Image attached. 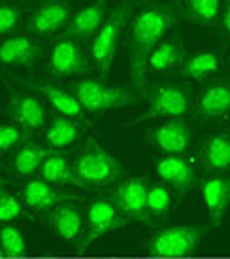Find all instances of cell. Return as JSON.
Instances as JSON below:
<instances>
[{
  "instance_id": "23",
  "label": "cell",
  "mask_w": 230,
  "mask_h": 259,
  "mask_svg": "<svg viewBox=\"0 0 230 259\" xmlns=\"http://www.w3.org/2000/svg\"><path fill=\"white\" fill-rule=\"evenodd\" d=\"M221 68V57L213 50H200L191 53L187 59H183L181 72L185 78H191L194 81H204L206 78L213 76Z\"/></svg>"
},
{
  "instance_id": "22",
  "label": "cell",
  "mask_w": 230,
  "mask_h": 259,
  "mask_svg": "<svg viewBox=\"0 0 230 259\" xmlns=\"http://www.w3.org/2000/svg\"><path fill=\"white\" fill-rule=\"evenodd\" d=\"M23 201L34 210H53L59 206V202L63 199H68L65 193H61L59 189L51 186L45 180H32L23 187Z\"/></svg>"
},
{
  "instance_id": "8",
  "label": "cell",
  "mask_w": 230,
  "mask_h": 259,
  "mask_svg": "<svg viewBox=\"0 0 230 259\" xmlns=\"http://www.w3.org/2000/svg\"><path fill=\"white\" fill-rule=\"evenodd\" d=\"M147 187H149V182L142 176L117 182L111 193V199H113L111 202L129 222H151V216L147 212Z\"/></svg>"
},
{
  "instance_id": "35",
  "label": "cell",
  "mask_w": 230,
  "mask_h": 259,
  "mask_svg": "<svg viewBox=\"0 0 230 259\" xmlns=\"http://www.w3.org/2000/svg\"><path fill=\"white\" fill-rule=\"evenodd\" d=\"M228 191H230V180H228Z\"/></svg>"
},
{
  "instance_id": "21",
  "label": "cell",
  "mask_w": 230,
  "mask_h": 259,
  "mask_svg": "<svg viewBox=\"0 0 230 259\" xmlns=\"http://www.w3.org/2000/svg\"><path fill=\"white\" fill-rule=\"evenodd\" d=\"M83 135V123L79 119H72L66 115H55L45 129V142L53 150H65L81 138Z\"/></svg>"
},
{
  "instance_id": "11",
  "label": "cell",
  "mask_w": 230,
  "mask_h": 259,
  "mask_svg": "<svg viewBox=\"0 0 230 259\" xmlns=\"http://www.w3.org/2000/svg\"><path fill=\"white\" fill-rule=\"evenodd\" d=\"M42 55V46L30 34H10L0 40V66L4 68H30Z\"/></svg>"
},
{
  "instance_id": "19",
  "label": "cell",
  "mask_w": 230,
  "mask_h": 259,
  "mask_svg": "<svg viewBox=\"0 0 230 259\" xmlns=\"http://www.w3.org/2000/svg\"><path fill=\"white\" fill-rule=\"evenodd\" d=\"M202 199L209 212L211 222L219 225L223 222L224 212L228 208L230 202V191H228V180L223 176H211L202 184Z\"/></svg>"
},
{
  "instance_id": "17",
  "label": "cell",
  "mask_w": 230,
  "mask_h": 259,
  "mask_svg": "<svg viewBox=\"0 0 230 259\" xmlns=\"http://www.w3.org/2000/svg\"><path fill=\"white\" fill-rule=\"evenodd\" d=\"M29 87L32 91L42 95L61 115L72 117V119L83 117V108H81V104L78 102V99L74 97L70 89L59 85L55 81H49V79H38L34 83H29Z\"/></svg>"
},
{
  "instance_id": "7",
  "label": "cell",
  "mask_w": 230,
  "mask_h": 259,
  "mask_svg": "<svg viewBox=\"0 0 230 259\" xmlns=\"http://www.w3.org/2000/svg\"><path fill=\"white\" fill-rule=\"evenodd\" d=\"M127 223H129V220L123 216L111 201H108V199L93 201L87 208V229L83 231V235L79 238L78 253L87 252L94 240L106 237L108 233L121 229Z\"/></svg>"
},
{
  "instance_id": "32",
  "label": "cell",
  "mask_w": 230,
  "mask_h": 259,
  "mask_svg": "<svg viewBox=\"0 0 230 259\" xmlns=\"http://www.w3.org/2000/svg\"><path fill=\"white\" fill-rule=\"evenodd\" d=\"M23 140V129H19L17 125H0V151H8L15 148L17 144H21Z\"/></svg>"
},
{
  "instance_id": "4",
  "label": "cell",
  "mask_w": 230,
  "mask_h": 259,
  "mask_svg": "<svg viewBox=\"0 0 230 259\" xmlns=\"http://www.w3.org/2000/svg\"><path fill=\"white\" fill-rule=\"evenodd\" d=\"M132 12H134V0H121L113 12H109L104 25L91 40V48H89L91 63L96 66L102 78H106L109 74L111 63L121 42L123 30L129 25Z\"/></svg>"
},
{
  "instance_id": "29",
  "label": "cell",
  "mask_w": 230,
  "mask_h": 259,
  "mask_svg": "<svg viewBox=\"0 0 230 259\" xmlns=\"http://www.w3.org/2000/svg\"><path fill=\"white\" fill-rule=\"evenodd\" d=\"M0 246L4 250V255L21 257L27 253V240L21 235V231L12 225H6L0 229Z\"/></svg>"
},
{
  "instance_id": "14",
  "label": "cell",
  "mask_w": 230,
  "mask_h": 259,
  "mask_svg": "<svg viewBox=\"0 0 230 259\" xmlns=\"http://www.w3.org/2000/svg\"><path fill=\"white\" fill-rule=\"evenodd\" d=\"M8 115L23 131H38L45 125L47 112L43 102L27 93H14L8 102Z\"/></svg>"
},
{
  "instance_id": "13",
  "label": "cell",
  "mask_w": 230,
  "mask_h": 259,
  "mask_svg": "<svg viewBox=\"0 0 230 259\" xmlns=\"http://www.w3.org/2000/svg\"><path fill=\"white\" fill-rule=\"evenodd\" d=\"M108 0H96L83 6L79 12L72 15V19L66 27V34L78 42H87V40H93V36L98 32L106 17H108Z\"/></svg>"
},
{
  "instance_id": "31",
  "label": "cell",
  "mask_w": 230,
  "mask_h": 259,
  "mask_svg": "<svg viewBox=\"0 0 230 259\" xmlns=\"http://www.w3.org/2000/svg\"><path fill=\"white\" fill-rule=\"evenodd\" d=\"M23 216V202L10 191H0V222H14Z\"/></svg>"
},
{
  "instance_id": "24",
  "label": "cell",
  "mask_w": 230,
  "mask_h": 259,
  "mask_svg": "<svg viewBox=\"0 0 230 259\" xmlns=\"http://www.w3.org/2000/svg\"><path fill=\"white\" fill-rule=\"evenodd\" d=\"M49 155V150L36 142H25L14 157V172L19 178H29L40 170L42 163Z\"/></svg>"
},
{
  "instance_id": "1",
  "label": "cell",
  "mask_w": 230,
  "mask_h": 259,
  "mask_svg": "<svg viewBox=\"0 0 230 259\" xmlns=\"http://www.w3.org/2000/svg\"><path fill=\"white\" fill-rule=\"evenodd\" d=\"M176 25L178 14L164 2H142L136 12H132L127 34V53L130 78L136 91H142L145 85L149 55Z\"/></svg>"
},
{
  "instance_id": "27",
  "label": "cell",
  "mask_w": 230,
  "mask_h": 259,
  "mask_svg": "<svg viewBox=\"0 0 230 259\" xmlns=\"http://www.w3.org/2000/svg\"><path fill=\"white\" fill-rule=\"evenodd\" d=\"M183 8L191 21L204 27L215 25L221 15V0H183Z\"/></svg>"
},
{
  "instance_id": "16",
  "label": "cell",
  "mask_w": 230,
  "mask_h": 259,
  "mask_svg": "<svg viewBox=\"0 0 230 259\" xmlns=\"http://www.w3.org/2000/svg\"><path fill=\"white\" fill-rule=\"evenodd\" d=\"M226 114H230V83L226 81L209 83L198 97L194 117L202 121H213L224 117Z\"/></svg>"
},
{
  "instance_id": "18",
  "label": "cell",
  "mask_w": 230,
  "mask_h": 259,
  "mask_svg": "<svg viewBox=\"0 0 230 259\" xmlns=\"http://www.w3.org/2000/svg\"><path fill=\"white\" fill-rule=\"evenodd\" d=\"M49 225L59 238L76 242L83 235V218L74 204H59L49 212Z\"/></svg>"
},
{
  "instance_id": "25",
  "label": "cell",
  "mask_w": 230,
  "mask_h": 259,
  "mask_svg": "<svg viewBox=\"0 0 230 259\" xmlns=\"http://www.w3.org/2000/svg\"><path fill=\"white\" fill-rule=\"evenodd\" d=\"M204 161L209 170L224 172L230 168V135L228 133H215L208 138L204 146Z\"/></svg>"
},
{
  "instance_id": "34",
  "label": "cell",
  "mask_w": 230,
  "mask_h": 259,
  "mask_svg": "<svg viewBox=\"0 0 230 259\" xmlns=\"http://www.w3.org/2000/svg\"><path fill=\"white\" fill-rule=\"evenodd\" d=\"M2 255H4V250H2V246H0V257H2Z\"/></svg>"
},
{
  "instance_id": "26",
  "label": "cell",
  "mask_w": 230,
  "mask_h": 259,
  "mask_svg": "<svg viewBox=\"0 0 230 259\" xmlns=\"http://www.w3.org/2000/svg\"><path fill=\"white\" fill-rule=\"evenodd\" d=\"M38 172H40V180H45L49 184H59V186L74 184L72 165L61 153H49Z\"/></svg>"
},
{
  "instance_id": "5",
  "label": "cell",
  "mask_w": 230,
  "mask_h": 259,
  "mask_svg": "<svg viewBox=\"0 0 230 259\" xmlns=\"http://www.w3.org/2000/svg\"><path fill=\"white\" fill-rule=\"evenodd\" d=\"M208 235L206 225H178L155 233L147 242V252L155 257H183L196 252Z\"/></svg>"
},
{
  "instance_id": "30",
  "label": "cell",
  "mask_w": 230,
  "mask_h": 259,
  "mask_svg": "<svg viewBox=\"0 0 230 259\" xmlns=\"http://www.w3.org/2000/svg\"><path fill=\"white\" fill-rule=\"evenodd\" d=\"M23 21V10L15 2H2L0 4V36H10L19 29Z\"/></svg>"
},
{
  "instance_id": "3",
  "label": "cell",
  "mask_w": 230,
  "mask_h": 259,
  "mask_svg": "<svg viewBox=\"0 0 230 259\" xmlns=\"http://www.w3.org/2000/svg\"><path fill=\"white\" fill-rule=\"evenodd\" d=\"M70 91L81 104L83 112L91 115H104L140 101L134 87L106 85L94 78L76 79L70 83Z\"/></svg>"
},
{
  "instance_id": "2",
  "label": "cell",
  "mask_w": 230,
  "mask_h": 259,
  "mask_svg": "<svg viewBox=\"0 0 230 259\" xmlns=\"http://www.w3.org/2000/svg\"><path fill=\"white\" fill-rule=\"evenodd\" d=\"M125 168L96 140H89L72 163L74 186L106 187L121 182Z\"/></svg>"
},
{
  "instance_id": "20",
  "label": "cell",
  "mask_w": 230,
  "mask_h": 259,
  "mask_svg": "<svg viewBox=\"0 0 230 259\" xmlns=\"http://www.w3.org/2000/svg\"><path fill=\"white\" fill-rule=\"evenodd\" d=\"M183 44L178 34L164 38L147 59V72L166 74L183 63Z\"/></svg>"
},
{
  "instance_id": "28",
  "label": "cell",
  "mask_w": 230,
  "mask_h": 259,
  "mask_svg": "<svg viewBox=\"0 0 230 259\" xmlns=\"http://www.w3.org/2000/svg\"><path fill=\"white\" fill-rule=\"evenodd\" d=\"M172 206V195L164 184H149L147 187V212L151 218H164Z\"/></svg>"
},
{
  "instance_id": "12",
  "label": "cell",
  "mask_w": 230,
  "mask_h": 259,
  "mask_svg": "<svg viewBox=\"0 0 230 259\" xmlns=\"http://www.w3.org/2000/svg\"><path fill=\"white\" fill-rule=\"evenodd\" d=\"M151 142L166 155H183L193 144V131L183 119H168L151 131Z\"/></svg>"
},
{
  "instance_id": "6",
  "label": "cell",
  "mask_w": 230,
  "mask_h": 259,
  "mask_svg": "<svg viewBox=\"0 0 230 259\" xmlns=\"http://www.w3.org/2000/svg\"><path fill=\"white\" fill-rule=\"evenodd\" d=\"M147 104L149 110L144 117H166V119H181L193 106L191 91L181 83L160 81L147 87Z\"/></svg>"
},
{
  "instance_id": "10",
  "label": "cell",
  "mask_w": 230,
  "mask_h": 259,
  "mask_svg": "<svg viewBox=\"0 0 230 259\" xmlns=\"http://www.w3.org/2000/svg\"><path fill=\"white\" fill-rule=\"evenodd\" d=\"M72 15V8L65 0H45L29 17L30 36L49 38L61 30H66Z\"/></svg>"
},
{
  "instance_id": "15",
  "label": "cell",
  "mask_w": 230,
  "mask_h": 259,
  "mask_svg": "<svg viewBox=\"0 0 230 259\" xmlns=\"http://www.w3.org/2000/svg\"><path fill=\"white\" fill-rule=\"evenodd\" d=\"M155 170L176 193H187L194 187V165L185 155H164L157 159Z\"/></svg>"
},
{
  "instance_id": "33",
  "label": "cell",
  "mask_w": 230,
  "mask_h": 259,
  "mask_svg": "<svg viewBox=\"0 0 230 259\" xmlns=\"http://www.w3.org/2000/svg\"><path fill=\"white\" fill-rule=\"evenodd\" d=\"M219 19H221V27H223L224 34L230 36V0H224L223 4H221V15H219Z\"/></svg>"
},
{
  "instance_id": "9",
  "label": "cell",
  "mask_w": 230,
  "mask_h": 259,
  "mask_svg": "<svg viewBox=\"0 0 230 259\" xmlns=\"http://www.w3.org/2000/svg\"><path fill=\"white\" fill-rule=\"evenodd\" d=\"M47 68L53 76L72 78V76H85L91 65H89V59L85 57L78 40L63 36L51 46Z\"/></svg>"
}]
</instances>
